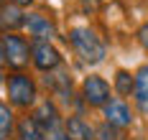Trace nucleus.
Wrapping results in <instances>:
<instances>
[{
  "label": "nucleus",
  "mask_w": 148,
  "mask_h": 140,
  "mask_svg": "<svg viewBox=\"0 0 148 140\" xmlns=\"http://www.w3.org/2000/svg\"><path fill=\"white\" fill-rule=\"evenodd\" d=\"M69 41H72L77 56L84 64H100L105 59V54H107L102 38L92 28H72L69 31Z\"/></svg>",
  "instance_id": "nucleus-1"
},
{
  "label": "nucleus",
  "mask_w": 148,
  "mask_h": 140,
  "mask_svg": "<svg viewBox=\"0 0 148 140\" xmlns=\"http://www.w3.org/2000/svg\"><path fill=\"white\" fill-rule=\"evenodd\" d=\"M0 46H3V56H5V61H8V66H10V69L21 71L23 66H28L31 46H28V41H26L23 36H15V33H3Z\"/></svg>",
  "instance_id": "nucleus-3"
},
{
  "label": "nucleus",
  "mask_w": 148,
  "mask_h": 140,
  "mask_svg": "<svg viewBox=\"0 0 148 140\" xmlns=\"http://www.w3.org/2000/svg\"><path fill=\"white\" fill-rule=\"evenodd\" d=\"M0 5H5V0H0Z\"/></svg>",
  "instance_id": "nucleus-20"
},
{
  "label": "nucleus",
  "mask_w": 148,
  "mask_h": 140,
  "mask_svg": "<svg viewBox=\"0 0 148 140\" xmlns=\"http://www.w3.org/2000/svg\"><path fill=\"white\" fill-rule=\"evenodd\" d=\"M33 120H36V125L38 127H44V125L54 122V120H59V112H56V107H54V102H38L36 105V109H33V115H31Z\"/></svg>",
  "instance_id": "nucleus-11"
},
{
  "label": "nucleus",
  "mask_w": 148,
  "mask_h": 140,
  "mask_svg": "<svg viewBox=\"0 0 148 140\" xmlns=\"http://www.w3.org/2000/svg\"><path fill=\"white\" fill-rule=\"evenodd\" d=\"M97 135H100V140H123V135L118 133V127H112V125H102L97 130Z\"/></svg>",
  "instance_id": "nucleus-16"
},
{
  "label": "nucleus",
  "mask_w": 148,
  "mask_h": 140,
  "mask_svg": "<svg viewBox=\"0 0 148 140\" xmlns=\"http://www.w3.org/2000/svg\"><path fill=\"white\" fill-rule=\"evenodd\" d=\"M5 61V56H3V46H0V64Z\"/></svg>",
  "instance_id": "nucleus-19"
},
{
  "label": "nucleus",
  "mask_w": 148,
  "mask_h": 140,
  "mask_svg": "<svg viewBox=\"0 0 148 140\" xmlns=\"http://www.w3.org/2000/svg\"><path fill=\"white\" fill-rule=\"evenodd\" d=\"M15 127V117H13V109L8 107L5 102H0V140H8L10 133Z\"/></svg>",
  "instance_id": "nucleus-14"
},
{
  "label": "nucleus",
  "mask_w": 148,
  "mask_h": 140,
  "mask_svg": "<svg viewBox=\"0 0 148 140\" xmlns=\"http://www.w3.org/2000/svg\"><path fill=\"white\" fill-rule=\"evenodd\" d=\"M21 26H26V13L13 3L0 5V33H13Z\"/></svg>",
  "instance_id": "nucleus-8"
},
{
  "label": "nucleus",
  "mask_w": 148,
  "mask_h": 140,
  "mask_svg": "<svg viewBox=\"0 0 148 140\" xmlns=\"http://www.w3.org/2000/svg\"><path fill=\"white\" fill-rule=\"evenodd\" d=\"M26 28L36 41H51L56 36V26L44 16V13H31L26 16Z\"/></svg>",
  "instance_id": "nucleus-6"
},
{
  "label": "nucleus",
  "mask_w": 148,
  "mask_h": 140,
  "mask_svg": "<svg viewBox=\"0 0 148 140\" xmlns=\"http://www.w3.org/2000/svg\"><path fill=\"white\" fill-rule=\"evenodd\" d=\"M138 41H140V46L148 51V23L140 26V31H138Z\"/></svg>",
  "instance_id": "nucleus-17"
},
{
  "label": "nucleus",
  "mask_w": 148,
  "mask_h": 140,
  "mask_svg": "<svg viewBox=\"0 0 148 140\" xmlns=\"http://www.w3.org/2000/svg\"><path fill=\"white\" fill-rule=\"evenodd\" d=\"M102 109H105V120H107V125H112V127H118V130H123V127H128V125L133 122V115H130L128 105L120 102V99H110Z\"/></svg>",
  "instance_id": "nucleus-7"
},
{
  "label": "nucleus",
  "mask_w": 148,
  "mask_h": 140,
  "mask_svg": "<svg viewBox=\"0 0 148 140\" xmlns=\"http://www.w3.org/2000/svg\"><path fill=\"white\" fill-rule=\"evenodd\" d=\"M82 97L89 107H105L110 102V84L102 77H87L82 82Z\"/></svg>",
  "instance_id": "nucleus-5"
},
{
  "label": "nucleus",
  "mask_w": 148,
  "mask_h": 140,
  "mask_svg": "<svg viewBox=\"0 0 148 140\" xmlns=\"http://www.w3.org/2000/svg\"><path fill=\"white\" fill-rule=\"evenodd\" d=\"M64 127H66V133H69V138H72V140H92V138H95V127H92L89 122H84L79 115L69 117Z\"/></svg>",
  "instance_id": "nucleus-10"
},
{
  "label": "nucleus",
  "mask_w": 148,
  "mask_h": 140,
  "mask_svg": "<svg viewBox=\"0 0 148 140\" xmlns=\"http://www.w3.org/2000/svg\"><path fill=\"white\" fill-rule=\"evenodd\" d=\"M10 3H13V5H18V8H23V5H31L33 0H10Z\"/></svg>",
  "instance_id": "nucleus-18"
},
{
  "label": "nucleus",
  "mask_w": 148,
  "mask_h": 140,
  "mask_svg": "<svg viewBox=\"0 0 148 140\" xmlns=\"http://www.w3.org/2000/svg\"><path fill=\"white\" fill-rule=\"evenodd\" d=\"M133 79H135V84H133L135 102H138L140 112H146V115H148V64H143V66L135 71Z\"/></svg>",
  "instance_id": "nucleus-9"
},
{
  "label": "nucleus",
  "mask_w": 148,
  "mask_h": 140,
  "mask_svg": "<svg viewBox=\"0 0 148 140\" xmlns=\"http://www.w3.org/2000/svg\"><path fill=\"white\" fill-rule=\"evenodd\" d=\"M36 84L28 74L23 71H15L8 77V99L13 107H21V109H28L36 105Z\"/></svg>",
  "instance_id": "nucleus-2"
},
{
  "label": "nucleus",
  "mask_w": 148,
  "mask_h": 140,
  "mask_svg": "<svg viewBox=\"0 0 148 140\" xmlns=\"http://www.w3.org/2000/svg\"><path fill=\"white\" fill-rule=\"evenodd\" d=\"M31 61L41 71H54L61 64V54L49 41H33L31 43Z\"/></svg>",
  "instance_id": "nucleus-4"
},
{
  "label": "nucleus",
  "mask_w": 148,
  "mask_h": 140,
  "mask_svg": "<svg viewBox=\"0 0 148 140\" xmlns=\"http://www.w3.org/2000/svg\"><path fill=\"white\" fill-rule=\"evenodd\" d=\"M0 82H3V71H0Z\"/></svg>",
  "instance_id": "nucleus-21"
},
{
  "label": "nucleus",
  "mask_w": 148,
  "mask_h": 140,
  "mask_svg": "<svg viewBox=\"0 0 148 140\" xmlns=\"http://www.w3.org/2000/svg\"><path fill=\"white\" fill-rule=\"evenodd\" d=\"M133 84H135V79H133V74H130V71H123V69H120L118 74H115V89H118L123 97L133 92Z\"/></svg>",
  "instance_id": "nucleus-15"
},
{
  "label": "nucleus",
  "mask_w": 148,
  "mask_h": 140,
  "mask_svg": "<svg viewBox=\"0 0 148 140\" xmlns=\"http://www.w3.org/2000/svg\"><path fill=\"white\" fill-rule=\"evenodd\" d=\"M41 140H72V138H69V133H66V127H64V122L59 117V120L41 127Z\"/></svg>",
  "instance_id": "nucleus-12"
},
{
  "label": "nucleus",
  "mask_w": 148,
  "mask_h": 140,
  "mask_svg": "<svg viewBox=\"0 0 148 140\" xmlns=\"http://www.w3.org/2000/svg\"><path fill=\"white\" fill-rule=\"evenodd\" d=\"M18 140H41V127L33 117H23L18 122Z\"/></svg>",
  "instance_id": "nucleus-13"
}]
</instances>
